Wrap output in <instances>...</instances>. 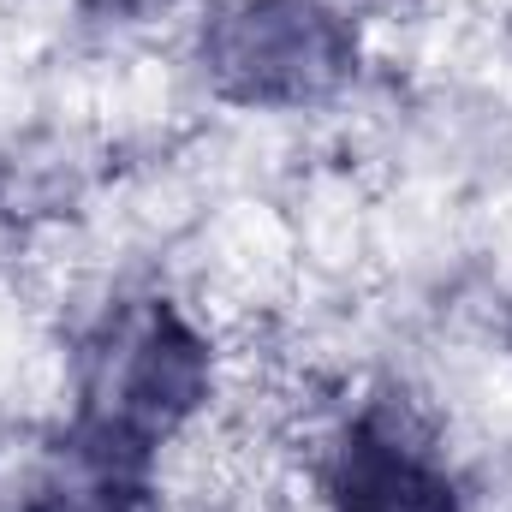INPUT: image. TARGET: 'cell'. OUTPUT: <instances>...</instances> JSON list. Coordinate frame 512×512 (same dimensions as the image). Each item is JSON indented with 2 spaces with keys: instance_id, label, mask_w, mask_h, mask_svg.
Here are the masks:
<instances>
[{
  "instance_id": "3957f363",
  "label": "cell",
  "mask_w": 512,
  "mask_h": 512,
  "mask_svg": "<svg viewBox=\"0 0 512 512\" xmlns=\"http://www.w3.org/2000/svg\"><path fill=\"white\" fill-rule=\"evenodd\" d=\"M316 483L328 512H465L447 447L399 393H370L334 423Z\"/></svg>"
},
{
  "instance_id": "7a4b0ae2",
  "label": "cell",
  "mask_w": 512,
  "mask_h": 512,
  "mask_svg": "<svg viewBox=\"0 0 512 512\" xmlns=\"http://www.w3.org/2000/svg\"><path fill=\"white\" fill-rule=\"evenodd\" d=\"M191 60L227 108L304 114L358 78L364 30L340 0H215L197 18Z\"/></svg>"
},
{
  "instance_id": "6da1fadb",
  "label": "cell",
  "mask_w": 512,
  "mask_h": 512,
  "mask_svg": "<svg viewBox=\"0 0 512 512\" xmlns=\"http://www.w3.org/2000/svg\"><path fill=\"white\" fill-rule=\"evenodd\" d=\"M215 376V340L185 304L161 292L108 304L72 352V411L60 459L149 477L155 459L209 411Z\"/></svg>"
},
{
  "instance_id": "5b68a950",
  "label": "cell",
  "mask_w": 512,
  "mask_h": 512,
  "mask_svg": "<svg viewBox=\"0 0 512 512\" xmlns=\"http://www.w3.org/2000/svg\"><path fill=\"white\" fill-rule=\"evenodd\" d=\"M90 18H114V24H137V18H149L155 6H167V0H78Z\"/></svg>"
},
{
  "instance_id": "277c9868",
  "label": "cell",
  "mask_w": 512,
  "mask_h": 512,
  "mask_svg": "<svg viewBox=\"0 0 512 512\" xmlns=\"http://www.w3.org/2000/svg\"><path fill=\"white\" fill-rule=\"evenodd\" d=\"M18 512H161V495H155L149 477L96 471V465L60 459V471H54Z\"/></svg>"
}]
</instances>
